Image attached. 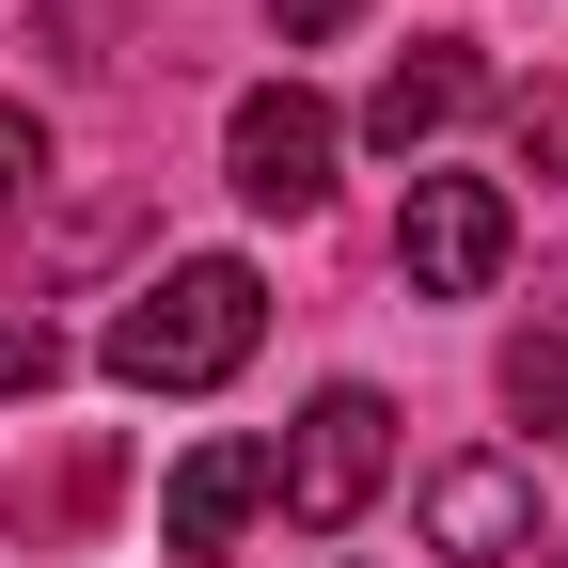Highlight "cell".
<instances>
[{
  "mask_svg": "<svg viewBox=\"0 0 568 568\" xmlns=\"http://www.w3.org/2000/svg\"><path fill=\"white\" fill-rule=\"evenodd\" d=\"M17 190H48V126H32L17 95H0V205H17Z\"/></svg>",
  "mask_w": 568,
  "mask_h": 568,
  "instance_id": "11",
  "label": "cell"
},
{
  "mask_svg": "<svg viewBox=\"0 0 568 568\" xmlns=\"http://www.w3.org/2000/svg\"><path fill=\"white\" fill-rule=\"evenodd\" d=\"M521 159H537V174H568V95H521Z\"/></svg>",
  "mask_w": 568,
  "mask_h": 568,
  "instance_id": "12",
  "label": "cell"
},
{
  "mask_svg": "<svg viewBox=\"0 0 568 568\" xmlns=\"http://www.w3.org/2000/svg\"><path fill=\"white\" fill-rule=\"evenodd\" d=\"M474 95H489V63H474V48H395V80L364 95V142H395V159H410V142H443Z\"/></svg>",
  "mask_w": 568,
  "mask_h": 568,
  "instance_id": "7",
  "label": "cell"
},
{
  "mask_svg": "<svg viewBox=\"0 0 568 568\" xmlns=\"http://www.w3.org/2000/svg\"><path fill=\"white\" fill-rule=\"evenodd\" d=\"M253 332H268V284L237 253H190L174 284H142V301L111 316V379L126 395H205V379L253 364Z\"/></svg>",
  "mask_w": 568,
  "mask_h": 568,
  "instance_id": "1",
  "label": "cell"
},
{
  "mask_svg": "<svg viewBox=\"0 0 568 568\" xmlns=\"http://www.w3.org/2000/svg\"><path fill=\"white\" fill-rule=\"evenodd\" d=\"M332 95H301V80H268V95H237V126H222V159H237V190L268 205V222H316L332 205Z\"/></svg>",
  "mask_w": 568,
  "mask_h": 568,
  "instance_id": "3",
  "label": "cell"
},
{
  "mask_svg": "<svg viewBox=\"0 0 568 568\" xmlns=\"http://www.w3.org/2000/svg\"><path fill=\"white\" fill-rule=\"evenodd\" d=\"M95 506H111V443H80V458L48 474V489H17V521H32V537H80Z\"/></svg>",
  "mask_w": 568,
  "mask_h": 568,
  "instance_id": "8",
  "label": "cell"
},
{
  "mask_svg": "<svg viewBox=\"0 0 568 568\" xmlns=\"http://www.w3.org/2000/svg\"><path fill=\"white\" fill-rule=\"evenodd\" d=\"M426 537L474 552V568H506V552L537 537V489H521L506 458H458V474H426Z\"/></svg>",
  "mask_w": 568,
  "mask_h": 568,
  "instance_id": "6",
  "label": "cell"
},
{
  "mask_svg": "<svg viewBox=\"0 0 568 568\" xmlns=\"http://www.w3.org/2000/svg\"><path fill=\"white\" fill-rule=\"evenodd\" d=\"M395 268L426 284V301H489V284H506V190H489V174H410Z\"/></svg>",
  "mask_w": 568,
  "mask_h": 568,
  "instance_id": "4",
  "label": "cell"
},
{
  "mask_svg": "<svg viewBox=\"0 0 568 568\" xmlns=\"http://www.w3.org/2000/svg\"><path fill=\"white\" fill-rule=\"evenodd\" d=\"M63 379V347H48V316H0V395H48Z\"/></svg>",
  "mask_w": 568,
  "mask_h": 568,
  "instance_id": "10",
  "label": "cell"
},
{
  "mask_svg": "<svg viewBox=\"0 0 568 568\" xmlns=\"http://www.w3.org/2000/svg\"><path fill=\"white\" fill-rule=\"evenodd\" d=\"M268 17H284V32H347L364 0H268Z\"/></svg>",
  "mask_w": 568,
  "mask_h": 568,
  "instance_id": "13",
  "label": "cell"
},
{
  "mask_svg": "<svg viewBox=\"0 0 568 568\" xmlns=\"http://www.w3.org/2000/svg\"><path fill=\"white\" fill-rule=\"evenodd\" d=\"M379 474H395V410H379L364 379H332V395L301 410V443L268 458L284 521H316V537H332V521H364V506H379Z\"/></svg>",
  "mask_w": 568,
  "mask_h": 568,
  "instance_id": "2",
  "label": "cell"
},
{
  "mask_svg": "<svg viewBox=\"0 0 568 568\" xmlns=\"http://www.w3.org/2000/svg\"><path fill=\"white\" fill-rule=\"evenodd\" d=\"M268 506V443H190L174 458V506H159V552H237V521Z\"/></svg>",
  "mask_w": 568,
  "mask_h": 568,
  "instance_id": "5",
  "label": "cell"
},
{
  "mask_svg": "<svg viewBox=\"0 0 568 568\" xmlns=\"http://www.w3.org/2000/svg\"><path fill=\"white\" fill-rule=\"evenodd\" d=\"M506 410L537 426V443L568 426V332H521V347H506Z\"/></svg>",
  "mask_w": 568,
  "mask_h": 568,
  "instance_id": "9",
  "label": "cell"
}]
</instances>
